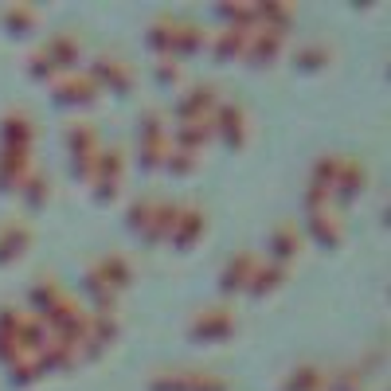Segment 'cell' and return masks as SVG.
<instances>
[{
  "label": "cell",
  "mask_w": 391,
  "mask_h": 391,
  "mask_svg": "<svg viewBox=\"0 0 391 391\" xmlns=\"http://www.w3.org/2000/svg\"><path fill=\"white\" fill-rule=\"evenodd\" d=\"M4 16H8V23L16 28V36H20L23 23H36V12H31V8H12V12H4Z\"/></svg>",
  "instance_id": "obj_19"
},
{
  "label": "cell",
  "mask_w": 391,
  "mask_h": 391,
  "mask_svg": "<svg viewBox=\"0 0 391 391\" xmlns=\"http://www.w3.org/2000/svg\"><path fill=\"white\" fill-rule=\"evenodd\" d=\"M278 278H286V270H282V266H270V270H262V274L255 278V286H250V294H266L270 286H278Z\"/></svg>",
  "instance_id": "obj_16"
},
{
  "label": "cell",
  "mask_w": 391,
  "mask_h": 391,
  "mask_svg": "<svg viewBox=\"0 0 391 391\" xmlns=\"http://www.w3.org/2000/svg\"><path fill=\"white\" fill-rule=\"evenodd\" d=\"M333 391H360V380H356V372H348V380H344V375L336 372V380H333Z\"/></svg>",
  "instance_id": "obj_23"
},
{
  "label": "cell",
  "mask_w": 391,
  "mask_h": 391,
  "mask_svg": "<svg viewBox=\"0 0 391 391\" xmlns=\"http://www.w3.org/2000/svg\"><path fill=\"white\" fill-rule=\"evenodd\" d=\"M196 336H223L231 333V313L227 309H203V317L192 325Z\"/></svg>",
  "instance_id": "obj_2"
},
{
  "label": "cell",
  "mask_w": 391,
  "mask_h": 391,
  "mask_svg": "<svg viewBox=\"0 0 391 391\" xmlns=\"http://www.w3.org/2000/svg\"><path fill=\"white\" fill-rule=\"evenodd\" d=\"M94 90H98V86H94V78H67V82L59 86V94H55V98H59V102H90Z\"/></svg>",
  "instance_id": "obj_5"
},
{
  "label": "cell",
  "mask_w": 391,
  "mask_h": 391,
  "mask_svg": "<svg viewBox=\"0 0 391 391\" xmlns=\"http://www.w3.org/2000/svg\"><path fill=\"white\" fill-rule=\"evenodd\" d=\"M23 242H28V231H23L20 223H4L0 227V258H16L23 250Z\"/></svg>",
  "instance_id": "obj_3"
},
{
  "label": "cell",
  "mask_w": 391,
  "mask_h": 391,
  "mask_svg": "<svg viewBox=\"0 0 391 391\" xmlns=\"http://www.w3.org/2000/svg\"><path fill=\"white\" fill-rule=\"evenodd\" d=\"M94 70H98L102 78H114L117 86H129V70H125L117 59H98V67H94Z\"/></svg>",
  "instance_id": "obj_13"
},
{
  "label": "cell",
  "mask_w": 391,
  "mask_h": 391,
  "mask_svg": "<svg viewBox=\"0 0 391 391\" xmlns=\"http://www.w3.org/2000/svg\"><path fill=\"white\" fill-rule=\"evenodd\" d=\"M172 43H176V51H196V47H200V28H196V23H180V28L172 31Z\"/></svg>",
  "instance_id": "obj_12"
},
{
  "label": "cell",
  "mask_w": 391,
  "mask_h": 391,
  "mask_svg": "<svg viewBox=\"0 0 391 391\" xmlns=\"http://www.w3.org/2000/svg\"><path fill=\"white\" fill-rule=\"evenodd\" d=\"M309 227L321 235V242H333V239H336V231H333V223H328V215H313Z\"/></svg>",
  "instance_id": "obj_22"
},
{
  "label": "cell",
  "mask_w": 391,
  "mask_h": 391,
  "mask_svg": "<svg viewBox=\"0 0 391 391\" xmlns=\"http://www.w3.org/2000/svg\"><path fill=\"white\" fill-rule=\"evenodd\" d=\"M270 250L278 258H289L297 250V235H294V227H274V235H270Z\"/></svg>",
  "instance_id": "obj_9"
},
{
  "label": "cell",
  "mask_w": 391,
  "mask_h": 391,
  "mask_svg": "<svg viewBox=\"0 0 391 391\" xmlns=\"http://www.w3.org/2000/svg\"><path fill=\"white\" fill-rule=\"evenodd\" d=\"M23 348H43V328L39 325H28V321H23Z\"/></svg>",
  "instance_id": "obj_20"
},
{
  "label": "cell",
  "mask_w": 391,
  "mask_h": 391,
  "mask_svg": "<svg viewBox=\"0 0 391 391\" xmlns=\"http://www.w3.org/2000/svg\"><path fill=\"white\" fill-rule=\"evenodd\" d=\"M75 51H78V39H51V55L59 63H55V67H67V63H75Z\"/></svg>",
  "instance_id": "obj_14"
},
{
  "label": "cell",
  "mask_w": 391,
  "mask_h": 391,
  "mask_svg": "<svg viewBox=\"0 0 391 391\" xmlns=\"http://www.w3.org/2000/svg\"><path fill=\"white\" fill-rule=\"evenodd\" d=\"M208 106H215V90H211V86H196L192 98H180V114H188V117H196Z\"/></svg>",
  "instance_id": "obj_6"
},
{
  "label": "cell",
  "mask_w": 391,
  "mask_h": 391,
  "mask_svg": "<svg viewBox=\"0 0 391 391\" xmlns=\"http://www.w3.org/2000/svg\"><path fill=\"white\" fill-rule=\"evenodd\" d=\"M28 168V161H23V149H8L4 161H0V184H12L20 172Z\"/></svg>",
  "instance_id": "obj_8"
},
{
  "label": "cell",
  "mask_w": 391,
  "mask_h": 391,
  "mask_svg": "<svg viewBox=\"0 0 391 391\" xmlns=\"http://www.w3.org/2000/svg\"><path fill=\"white\" fill-rule=\"evenodd\" d=\"M172 20H161V23H153V31H149V43L153 47H168L172 43Z\"/></svg>",
  "instance_id": "obj_18"
},
{
  "label": "cell",
  "mask_w": 391,
  "mask_h": 391,
  "mask_svg": "<svg viewBox=\"0 0 391 391\" xmlns=\"http://www.w3.org/2000/svg\"><path fill=\"white\" fill-rule=\"evenodd\" d=\"M180 141H184V145H200V141H203V129H196V125H184V129H180Z\"/></svg>",
  "instance_id": "obj_24"
},
{
  "label": "cell",
  "mask_w": 391,
  "mask_h": 391,
  "mask_svg": "<svg viewBox=\"0 0 391 391\" xmlns=\"http://www.w3.org/2000/svg\"><path fill=\"white\" fill-rule=\"evenodd\" d=\"M0 137H4V145L8 149H23L31 141V125H28V117L16 109V114H8L4 117V129H0Z\"/></svg>",
  "instance_id": "obj_1"
},
{
  "label": "cell",
  "mask_w": 391,
  "mask_h": 391,
  "mask_svg": "<svg viewBox=\"0 0 391 391\" xmlns=\"http://www.w3.org/2000/svg\"><path fill=\"white\" fill-rule=\"evenodd\" d=\"M250 270H255V258H250V255H239L231 266H227L223 286H227V289H235V286H242V282H250Z\"/></svg>",
  "instance_id": "obj_7"
},
{
  "label": "cell",
  "mask_w": 391,
  "mask_h": 391,
  "mask_svg": "<svg viewBox=\"0 0 391 391\" xmlns=\"http://www.w3.org/2000/svg\"><path fill=\"white\" fill-rule=\"evenodd\" d=\"M23 188H28V192H23V200H28V203H39V200H43V176H31V180H23Z\"/></svg>",
  "instance_id": "obj_21"
},
{
  "label": "cell",
  "mask_w": 391,
  "mask_h": 391,
  "mask_svg": "<svg viewBox=\"0 0 391 391\" xmlns=\"http://www.w3.org/2000/svg\"><path fill=\"white\" fill-rule=\"evenodd\" d=\"M215 122H219V129H223L231 141H239V137H242V133H239V125H242L239 106H219V117H215Z\"/></svg>",
  "instance_id": "obj_11"
},
{
  "label": "cell",
  "mask_w": 391,
  "mask_h": 391,
  "mask_svg": "<svg viewBox=\"0 0 391 391\" xmlns=\"http://www.w3.org/2000/svg\"><path fill=\"white\" fill-rule=\"evenodd\" d=\"M200 211H184V215H180V231H176V242H184V239H196V235H200Z\"/></svg>",
  "instance_id": "obj_15"
},
{
  "label": "cell",
  "mask_w": 391,
  "mask_h": 391,
  "mask_svg": "<svg viewBox=\"0 0 391 391\" xmlns=\"http://www.w3.org/2000/svg\"><path fill=\"white\" fill-rule=\"evenodd\" d=\"M321 59H325V47H313V43H305L301 51H297V63H301V67H321Z\"/></svg>",
  "instance_id": "obj_17"
},
{
  "label": "cell",
  "mask_w": 391,
  "mask_h": 391,
  "mask_svg": "<svg viewBox=\"0 0 391 391\" xmlns=\"http://www.w3.org/2000/svg\"><path fill=\"white\" fill-rule=\"evenodd\" d=\"M360 184H364V168H360L356 161H344L341 164V176H336V196L348 200V196H356Z\"/></svg>",
  "instance_id": "obj_4"
},
{
  "label": "cell",
  "mask_w": 391,
  "mask_h": 391,
  "mask_svg": "<svg viewBox=\"0 0 391 391\" xmlns=\"http://www.w3.org/2000/svg\"><path fill=\"white\" fill-rule=\"evenodd\" d=\"M321 383V372L317 368H297L294 375H289L286 383H282V391H313Z\"/></svg>",
  "instance_id": "obj_10"
}]
</instances>
